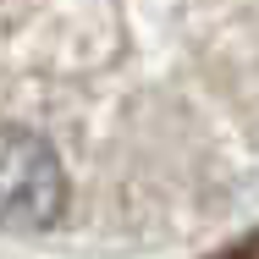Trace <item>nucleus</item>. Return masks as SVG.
<instances>
[{
    "label": "nucleus",
    "mask_w": 259,
    "mask_h": 259,
    "mask_svg": "<svg viewBox=\"0 0 259 259\" xmlns=\"http://www.w3.org/2000/svg\"><path fill=\"white\" fill-rule=\"evenodd\" d=\"M66 209V177L55 149L28 127H0V226L45 232Z\"/></svg>",
    "instance_id": "f257e3e1"
},
{
    "label": "nucleus",
    "mask_w": 259,
    "mask_h": 259,
    "mask_svg": "<svg viewBox=\"0 0 259 259\" xmlns=\"http://www.w3.org/2000/svg\"><path fill=\"white\" fill-rule=\"evenodd\" d=\"M221 259H259V237H248L243 248H232V254H221Z\"/></svg>",
    "instance_id": "f03ea898"
}]
</instances>
